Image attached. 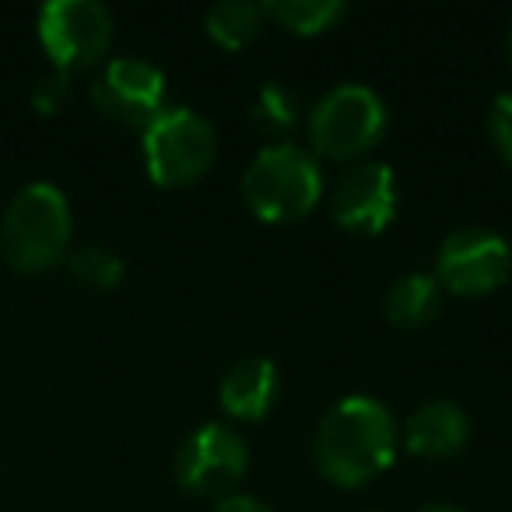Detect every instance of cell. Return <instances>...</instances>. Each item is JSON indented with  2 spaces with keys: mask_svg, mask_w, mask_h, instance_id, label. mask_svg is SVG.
Listing matches in <instances>:
<instances>
[{
  "mask_svg": "<svg viewBox=\"0 0 512 512\" xmlns=\"http://www.w3.org/2000/svg\"><path fill=\"white\" fill-rule=\"evenodd\" d=\"M214 512H271L264 502H256L253 495H228L214 505Z\"/></svg>",
  "mask_w": 512,
  "mask_h": 512,
  "instance_id": "ffe728a7",
  "label": "cell"
},
{
  "mask_svg": "<svg viewBox=\"0 0 512 512\" xmlns=\"http://www.w3.org/2000/svg\"><path fill=\"white\" fill-rule=\"evenodd\" d=\"M383 313L393 327L400 330H421L442 313V288L435 274L411 271L397 278L383 295Z\"/></svg>",
  "mask_w": 512,
  "mask_h": 512,
  "instance_id": "4fadbf2b",
  "label": "cell"
},
{
  "mask_svg": "<svg viewBox=\"0 0 512 512\" xmlns=\"http://www.w3.org/2000/svg\"><path fill=\"white\" fill-rule=\"evenodd\" d=\"M39 43L57 74L85 71L113 43V15L99 0H50L39 8Z\"/></svg>",
  "mask_w": 512,
  "mask_h": 512,
  "instance_id": "52a82bcc",
  "label": "cell"
},
{
  "mask_svg": "<svg viewBox=\"0 0 512 512\" xmlns=\"http://www.w3.org/2000/svg\"><path fill=\"white\" fill-rule=\"evenodd\" d=\"M249 470V449L235 428L221 421L193 428L172 456L176 484L193 498H228Z\"/></svg>",
  "mask_w": 512,
  "mask_h": 512,
  "instance_id": "8992f818",
  "label": "cell"
},
{
  "mask_svg": "<svg viewBox=\"0 0 512 512\" xmlns=\"http://www.w3.org/2000/svg\"><path fill=\"white\" fill-rule=\"evenodd\" d=\"M242 197L260 221H271V225L302 221L320 204L323 172L313 151L292 141L267 144L242 172Z\"/></svg>",
  "mask_w": 512,
  "mask_h": 512,
  "instance_id": "3957f363",
  "label": "cell"
},
{
  "mask_svg": "<svg viewBox=\"0 0 512 512\" xmlns=\"http://www.w3.org/2000/svg\"><path fill=\"white\" fill-rule=\"evenodd\" d=\"M92 102L109 120L144 130L165 109V74L148 60L116 57L95 78Z\"/></svg>",
  "mask_w": 512,
  "mask_h": 512,
  "instance_id": "9c48e42d",
  "label": "cell"
},
{
  "mask_svg": "<svg viewBox=\"0 0 512 512\" xmlns=\"http://www.w3.org/2000/svg\"><path fill=\"white\" fill-rule=\"evenodd\" d=\"M299 116H302L299 95H295L288 85H281V81H267V85L256 92L253 106H249L253 127L260 130V134L271 137L274 144H281L288 134H292Z\"/></svg>",
  "mask_w": 512,
  "mask_h": 512,
  "instance_id": "2e32d148",
  "label": "cell"
},
{
  "mask_svg": "<svg viewBox=\"0 0 512 512\" xmlns=\"http://www.w3.org/2000/svg\"><path fill=\"white\" fill-rule=\"evenodd\" d=\"M512 274V249L498 232L488 228H460L449 232L435 260V281L442 292L477 299L502 288Z\"/></svg>",
  "mask_w": 512,
  "mask_h": 512,
  "instance_id": "ba28073f",
  "label": "cell"
},
{
  "mask_svg": "<svg viewBox=\"0 0 512 512\" xmlns=\"http://www.w3.org/2000/svg\"><path fill=\"white\" fill-rule=\"evenodd\" d=\"M141 151L151 183L176 190L207 176L218 155V134L190 106H165L141 130Z\"/></svg>",
  "mask_w": 512,
  "mask_h": 512,
  "instance_id": "277c9868",
  "label": "cell"
},
{
  "mask_svg": "<svg viewBox=\"0 0 512 512\" xmlns=\"http://www.w3.org/2000/svg\"><path fill=\"white\" fill-rule=\"evenodd\" d=\"M330 214L351 235H379L397 218V176L386 162H358L330 197Z\"/></svg>",
  "mask_w": 512,
  "mask_h": 512,
  "instance_id": "30bf717a",
  "label": "cell"
},
{
  "mask_svg": "<svg viewBox=\"0 0 512 512\" xmlns=\"http://www.w3.org/2000/svg\"><path fill=\"white\" fill-rule=\"evenodd\" d=\"M509 57H512V32H509Z\"/></svg>",
  "mask_w": 512,
  "mask_h": 512,
  "instance_id": "7402d4cb",
  "label": "cell"
},
{
  "mask_svg": "<svg viewBox=\"0 0 512 512\" xmlns=\"http://www.w3.org/2000/svg\"><path fill=\"white\" fill-rule=\"evenodd\" d=\"M267 11L264 4H249V0H225L214 4L204 15V29L225 50H246L264 36Z\"/></svg>",
  "mask_w": 512,
  "mask_h": 512,
  "instance_id": "5bb4252c",
  "label": "cell"
},
{
  "mask_svg": "<svg viewBox=\"0 0 512 512\" xmlns=\"http://www.w3.org/2000/svg\"><path fill=\"white\" fill-rule=\"evenodd\" d=\"M386 102L365 85H337L309 109V141L323 158H358L386 134Z\"/></svg>",
  "mask_w": 512,
  "mask_h": 512,
  "instance_id": "5b68a950",
  "label": "cell"
},
{
  "mask_svg": "<svg viewBox=\"0 0 512 512\" xmlns=\"http://www.w3.org/2000/svg\"><path fill=\"white\" fill-rule=\"evenodd\" d=\"M64 95H67V78H64V74H57V78L39 81L32 99H36V106L43 109V113H57L60 102H64Z\"/></svg>",
  "mask_w": 512,
  "mask_h": 512,
  "instance_id": "d6986e66",
  "label": "cell"
},
{
  "mask_svg": "<svg viewBox=\"0 0 512 512\" xmlns=\"http://www.w3.org/2000/svg\"><path fill=\"white\" fill-rule=\"evenodd\" d=\"M74 232L71 204L53 183H29L8 200L0 218V253L15 271H50L67 256Z\"/></svg>",
  "mask_w": 512,
  "mask_h": 512,
  "instance_id": "7a4b0ae2",
  "label": "cell"
},
{
  "mask_svg": "<svg viewBox=\"0 0 512 512\" xmlns=\"http://www.w3.org/2000/svg\"><path fill=\"white\" fill-rule=\"evenodd\" d=\"M400 428L372 397H344L316 428V467L337 488H362L397 460Z\"/></svg>",
  "mask_w": 512,
  "mask_h": 512,
  "instance_id": "6da1fadb",
  "label": "cell"
},
{
  "mask_svg": "<svg viewBox=\"0 0 512 512\" xmlns=\"http://www.w3.org/2000/svg\"><path fill=\"white\" fill-rule=\"evenodd\" d=\"M67 271L88 292H113L123 281V260L106 246H81L67 253Z\"/></svg>",
  "mask_w": 512,
  "mask_h": 512,
  "instance_id": "e0dca14e",
  "label": "cell"
},
{
  "mask_svg": "<svg viewBox=\"0 0 512 512\" xmlns=\"http://www.w3.org/2000/svg\"><path fill=\"white\" fill-rule=\"evenodd\" d=\"M470 439V418L453 400H428L404 421V446L418 460H449L463 453Z\"/></svg>",
  "mask_w": 512,
  "mask_h": 512,
  "instance_id": "8fae6325",
  "label": "cell"
},
{
  "mask_svg": "<svg viewBox=\"0 0 512 512\" xmlns=\"http://www.w3.org/2000/svg\"><path fill=\"white\" fill-rule=\"evenodd\" d=\"M421 512H467V509H460V505H449V502H435V505H425Z\"/></svg>",
  "mask_w": 512,
  "mask_h": 512,
  "instance_id": "44dd1931",
  "label": "cell"
},
{
  "mask_svg": "<svg viewBox=\"0 0 512 512\" xmlns=\"http://www.w3.org/2000/svg\"><path fill=\"white\" fill-rule=\"evenodd\" d=\"M488 130H491V141H495L498 155L512 165V92L495 99V106H491V113H488Z\"/></svg>",
  "mask_w": 512,
  "mask_h": 512,
  "instance_id": "ac0fdd59",
  "label": "cell"
},
{
  "mask_svg": "<svg viewBox=\"0 0 512 512\" xmlns=\"http://www.w3.org/2000/svg\"><path fill=\"white\" fill-rule=\"evenodd\" d=\"M278 365L264 355L239 358L225 369L218 383L221 411L235 421H260L271 414L274 400H278Z\"/></svg>",
  "mask_w": 512,
  "mask_h": 512,
  "instance_id": "7c38bea8",
  "label": "cell"
},
{
  "mask_svg": "<svg viewBox=\"0 0 512 512\" xmlns=\"http://www.w3.org/2000/svg\"><path fill=\"white\" fill-rule=\"evenodd\" d=\"M264 11L267 22H278L295 36H320L348 15V4L344 0H271L264 4Z\"/></svg>",
  "mask_w": 512,
  "mask_h": 512,
  "instance_id": "9a60e30c",
  "label": "cell"
}]
</instances>
